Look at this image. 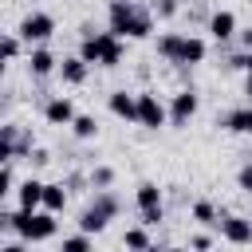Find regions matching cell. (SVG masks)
<instances>
[{
	"mask_svg": "<svg viewBox=\"0 0 252 252\" xmlns=\"http://www.w3.org/2000/svg\"><path fill=\"white\" fill-rule=\"evenodd\" d=\"M59 213L51 209H16V213H0V232H16L28 244H43L59 232Z\"/></svg>",
	"mask_w": 252,
	"mask_h": 252,
	"instance_id": "obj_1",
	"label": "cell"
},
{
	"mask_svg": "<svg viewBox=\"0 0 252 252\" xmlns=\"http://www.w3.org/2000/svg\"><path fill=\"white\" fill-rule=\"evenodd\" d=\"M110 16V32L122 39H150L154 35V8H142L138 0H110L106 8Z\"/></svg>",
	"mask_w": 252,
	"mask_h": 252,
	"instance_id": "obj_2",
	"label": "cell"
},
{
	"mask_svg": "<svg viewBox=\"0 0 252 252\" xmlns=\"http://www.w3.org/2000/svg\"><path fill=\"white\" fill-rule=\"evenodd\" d=\"M158 55H161L165 63H177V67H197V63H205L209 43H205L201 35L165 32V35H158Z\"/></svg>",
	"mask_w": 252,
	"mask_h": 252,
	"instance_id": "obj_3",
	"label": "cell"
},
{
	"mask_svg": "<svg viewBox=\"0 0 252 252\" xmlns=\"http://www.w3.org/2000/svg\"><path fill=\"white\" fill-rule=\"evenodd\" d=\"M79 55L94 67H118L122 63V55H126V47H122V35H114L110 28L106 32H91V28H83V43H79Z\"/></svg>",
	"mask_w": 252,
	"mask_h": 252,
	"instance_id": "obj_4",
	"label": "cell"
},
{
	"mask_svg": "<svg viewBox=\"0 0 252 252\" xmlns=\"http://www.w3.org/2000/svg\"><path fill=\"white\" fill-rule=\"evenodd\" d=\"M118 213H122V201H118L110 189H98V193H94V201L79 213V228H83V232H91V236H98V232H102Z\"/></svg>",
	"mask_w": 252,
	"mask_h": 252,
	"instance_id": "obj_5",
	"label": "cell"
},
{
	"mask_svg": "<svg viewBox=\"0 0 252 252\" xmlns=\"http://www.w3.org/2000/svg\"><path fill=\"white\" fill-rule=\"evenodd\" d=\"M165 122H169V106H165L154 91H142V94H138V126L158 130V126H165Z\"/></svg>",
	"mask_w": 252,
	"mask_h": 252,
	"instance_id": "obj_6",
	"label": "cell"
},
{
	"mask_svg": "<svg viewBox=\"0 0 252 252\" xmlns=\"http://www.w3.org/2000/svg\"><path fill=\"white\" fill-rule=\"evenodd\" d=\"M16 32L24 35V43H47V39L55 35V20H51L47 12H28Z\"/></svg>",
	"mask_w": 252,
	"mask_h": 252,
	"instance_id": "obj_7",
	"label": "cell"
},
{
	"mask_svg": "<svg viewBox=\"0 0 252 252\" xmlns=\"http://www.w3.org/2000/svg\"><path fill=\"white\" fill-rule=\"evenodd\" d=\"M197 106H201V98H197L193 87L177 91V94L169 98V122H173V126H189V118L197 114Z\"/></svg>",
	"mask_w": 252,
	"mask_h": 252,
	"instance_id": "obj_8",
	"label": "cell"
},
{
	"mask_svg": "<svg viewBox=\"0 0 252 252\" xmlns=\"http://www.w3.org/2000/svg\"><path fill=\"white\" fill-rule=\"evenodd\" d=\"M75 114H79V110H75V102H71L67 94H55V98L43 102V122H47V126H71Z\"/></svg>",
	"mask_w": 252,
	"mask_h": 252,
	"instance_id": "obj_9",
	"label": "cell"
},
{
	"mask_svg": "<svg viewBox=\"0 0 252 252\" xmlns=\"http://www.w3.org/2000/svg\"><path fill=\"white\" fill-rule=\"evenodd\" d=\"M106 106H110L114 118L138 122V94H130V91H110V94H106Z\"/></svg>",
	"mask_w": 252,
	"mask_h": 252,
	"instance_id": "obj_10",
	"label": "cell"
},
{
	"mask_svg": "<svg viewBox=\"0 0 252 252\" xmlns=\"http://www.w3.org/2000/svg\"><path fill=\"white\" fill-rule=\"evenodd\" d=\"M220 236L228 244H252V220L248 217H220Z\"/></svg>",
	"mask_w": 252,
	"mask_h": 252,
	"instance_id": "obj_11",
	"label": "cell"
},
{
	"mask_svg": "<svg viewBox=\"0 0 252 252\" xmlns=\"http://www.w3.org/2000/svg\"><path fill=\"white\" fill-rule=\"evenodd\" d=\"M240 28H236V16L228 12V8H220V12H213L209 16V35L217 39V43H224V39H232Z\"/></svg>",
	"mask_w": 252,
	"mask_h": 252,
	"instance_id": "obj_12",
	"label": "cell"
},
{
	"mask_svg": "<svg viewBox=\"0 0 252 252\" xmlns=\"http://www.w3.org/2000/svg\"><path fill=\"white\" fill-rule=\"evenodd\" d=\"M87 71H91V63H87L83 55H67V59L59 63V79H63L67 87H83V83H87Z\"/></svg>",
	"mask_w": 252,
	"mask_h": 252,
	"instance_id": "obj_13",
	"label": "cell"
},
{
	"mask_svg": "<svg viewBox=\"0 0 252 252\" xmlns=\"http://www.w3.org/2000/svg\"><path fill=\"white\" fill-rule=\"evenodd\" d=\"M28 67H32V75H51V71H59V59L51 55V47H43V43H35L32 51H28Z\"/></svg>",
	"mask_w": 252,
	"mask_h": 252,
	"instance_id": "obj_14",
	"label": "cell"
},
{
	"mask_svg": "<svg viewBox=\"0 0 252 252\" xmlns=\"http://www.w3.org/2000/svg\"><path fill=\"white\" fill-rule=\"evenodd\" d=\"M43 185H47V181H39V177H28V181H20V189H16V197H20V209H43Z\"/></svg>",
	"mask_w": 252,
	"mask_h": 252,
	"instance_id": "obj_15",
	"label": "cell"
},
{
	"mask_svg": "<svg viewBox=\"0 0 252 252\" xmlns=\"http://www.w3.org/2000/svg\"><path fill=\"white\" fill-rule=\"evenodd\" d=\"M220 126L232 130V134H252V102L248 106H236L228 114H220Z\"/></svg>",
	"mask_w": 252,
	"mask_h": 252,
	"instance_id": "obj_16",
	"label": "cell"
},
{
	"mask_svg": "<svg viewBox=\"0 0 252 252\" xmlns=\"http://www.w3.org/2000/svg\"><path fill=\"white\" fill-rule=\"evenodd\" d=\"M134 205H138V213H142V209H161V189H158L154 181H142V185L134 189Z\"/></svg>",
	"mask_w": 252,
	"mask_h": 252,
	"instance_id": "obj_17",
	"label": "cell"
},
{
	"mask_svg": "<svg viewBox=\"0 0 252 252\" xmlns=\"http://www.w3.org/2000/svg\"><path fill=\"white\" fill-rule=\"evenodd\" d=\"M43 209H51V213H63V209H67V189H63V181H47V185H43Z\"/></svg>",
	"mask_w": 252,
	"mask_h": 252,
	"instance_id": "obj_18",
	"label": "cell"
},
{
	"mask_svg": "<svg viewBox=\"0 0 252 252\" xmlns=\"http://www.w3.org/2000/svg\"><path fill=\"white\" fill-rule=\"evenodd\" d=\"M20 47H24V35H20V32L4 35V43H0V55H4V63H16V59H20Z\"/></svg>",
	"mask_w": 252,
	"mask_h": 252,
	"instance_id": "obj_19",
	"label": "cell"
},
{
	"mask_svg": "<svg viewBox=\"0 0 252 252\" xmlns=\"http://www.w3.org/2000/svg\"><path fill=\"white\" fill-rule=\"evenodd\" d=\"M71 130H75V138H94L98 134V122H94V114H75Z\"/></svg>",
	"mask_w": 252,
	"mask_h": 252,
	"instance_id": "obj_20",
	"label": "cell"
},
{
	"mask_svg": "<svg viewBox=\"0 0 252 252\" xmlns=\"http://www.w3.org/2000/svg\"><path fill=\"white\" fill-rule=\"evenodd\" d=\"M122 244H126V248H150L154 240H150L146 224H138V228H126V232H122Z\"/></svg>",
	"mask_w": 252,
	"mask_h": 252,
	"instance_id": "obj_21",
	"label": "cell"
},
{
	"mask_svg": "<svg viewBox=\"0 0 252 252\" xmlns=\"http://www.w3.org/2000/svg\"><path fill=\"white\" fill-rule=\"evenodd\" d=\"M217 217H220V213H217L213 201H197V205H193V220H201V224H220Z\"/></svg>",
	"mask_w": 252,
	"mask_h": 252,
	"instance_id": "obj_22",
	"label": "cell"
},
{
	"mask_svg": "<svg viewBox=\"0 0 252 252\" xmlns=\"http://www.w3.org/2000/svg\"><path fill=\"white\" fill-rule=\"evenodd\" d=\"M91 185H94V189H110V185H114V169H110V165H94V169H91Z\"/></svg>",
	"mask_w": 252,
	"mask_h": 252,
	"instance_id": "obj_23",
	"label": "cell"
},
{
	"mask_svg": "<svg viewBox=\"0 0 252 252\" xmlns=\"http://www.w3.org/2000/svg\"><path fill=\"white\" fill-rule=\"evenodd\" d=\"M91 248V232H75V236H63V252H87Z\"/></svg>",
	"mask_w": 252,
	"mask_h": 252,
	"instance_id": "obj_24",
	"label": "cell"
},
{
	"mask_svg": "<svg viewBox=\"0 0 252 252\" xmlns=\"http://www.w3.org/2000/svg\"><path fill=\"white\" fill-rule=\"evenodd\" d=\"M12 165H16V161H0V197L16 189V169H12Z\"/></svg>",
	"mask_w": 252,
	"mask_h": 252,
	"instance_id": "obj_25",
	"label": "cell"
},
{
	"mask_svg": "<svg viewBox=\"0 0 252 252\" xmlns=\"http://www.w3.org/2000/svg\"><path fill=\"white\" fill-rule=\"evenodd\" d=\"M150 8H154L158 20H173V16H177V0H154Z\"/></svg>",
	"mask_w": 252,
	"mask_h": 252,
	"instance_id": "obj_26",
	"label": "cell"
},
{
	"mask_svg": "<svg viewBox=\"0 0 252 252\" xmlns=\"http://www.w3.org/2000/svg\"><path fill=\"white\" fill-rule=\"evenodd\" d=\"M228 67H244L248 75H252V51H240V55H232V63Z\"/></svg>",
	"mask_w": 252,
	"mask_h": 252,
	"instance_id": "obj_27",
	"label": "cell"
},
{
	"mask_svg": "<svg viewBox=\"0 0 252 252\" xmlns=\"http://www.w3.org/2000/svg\"><path fill=\"white\" fill-rule=\"evenodd\" d=\"M138 217H142V224L150 228V224H158V220H161V209H142Z\"/></svg>",
	"mask_w": 252,
	"mask_h": 252,
	"instance_id": "obj_28",
	"label": "cell"
},
{
	"mask_svg": "<svg viewBox=\"0 0 252 252\" xmlns=\"http://www.w3.org/2000/svg\"><path fill=\"white\" fill-rule=\"evenodd\" d=\"M236 181H240V189H244V193H252V165H244V169L236 173Z\"/></svg>",
	"mask_w": 252,
	"mask_h": 252,
	"instance_id": "obj_29",
	"label": "cell"
},
{
	"mask_svg": "<svg viewBox=\"0 0 252 252\" xmlns=\"http://www.w3.org/2000/svg\"><path fill=\"white\" fill-rule=\"evenodd\" d=\"M236 43H240L244 51H252V28H240V32H236Z\"/></svg>",
	"mask_w": 252,
	"mask_h": 252,
	"instance_id": "obj_30",
	"label": "cell"
},
{
	"mask_svg": "<svg viewBox=\"0 0 252 252\" xmlns=\"http://www.w3.org/2000/svg\"><path fill=\"white\" fill-rule=\"evenodd\" d=\"M189 244H193V248H213V236H205V232H197V236H189Z\"/></svg>",
	"mask_w": 252,
	"mask_h": 252,
	"instance_id": "obj_31",
	"label": "cell"
},
{
	"mask_svg": "<svg viewBox=\"0 0 252 252\" xmlns=\"http://www.w3.org/2000/svg\"><path fill=\"white\" fill-rule=\"evenodd\" d=\"M244 94H248V98H252V75H248V83H244Z\"/></svg>",
	"mask_w": 252,
	"mask_h": 252,
	"instance_id": "obj_32",
	"label": "cell"
},
{
	"mask_svg": "<svg viewBox=\"0 0 252 252\" xmlns=\"http://www.w3.org/2000/svg\"><path fill=\"white\" fill-rule=\"evenodd\" d=\"M248 197H252V193H248Z\"/></svg>",
	"mask_w": 252,
	"mask_h": 252,
	"instance_id": "obj_33",
	"label": "cell"
}]
</instances>
